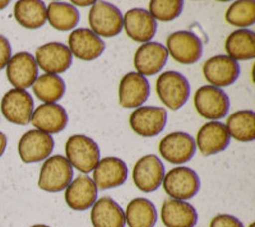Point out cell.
Masks as SVG:
<instances>
[{"label":"cell","mask_w":255,"mask_h":227,"mask_svg":"<svg viewBox=\"0 0 255 227\" xmlns=\"http://www.w3.org/2000/svg\"><path fill=\"white\" fill-rule=\"evenodd\" d=\"M156 91L163 105L171 110H179L190 96V85L181 73L168 70L157 78Z\"/></svg>","instance_id":"cell-1"},{"label":"cell","mask_w":255,"mask_h":227,"mask_svg":"<svg viewBox=\"0 0 255 227\" xmlns=\"http://www.w3.org/2000/svg\"><path fill=\"white\" fill-rule=\"evenodd\" d=\"M67 160L78 171L88 174L96 167L100 161V148L91 138L76 134L72 135L65 143Z\"/></svg>","instance_id":"cell-2"},{"label":"cell","mask_w":255,"mask_h":227,"mask_svg":"<svg viewBox=\"0 0 255 227\" xmlns=\"http://www.w3.org/2000/svg\"><path fill=\"white\" fill-rule=\"evenodd\" d=\"M91 31L101 37H115L123 29V14L108 1H95L88 13Z\"/></svg>","instance_id":"cell-3"},{"label":"cell","mask_w":255,"mask_h":227,"mask_svg":"<svg viewBox=\"0 0 255 227\" xmlns=\"http://www.w3.org/2000/svg\"><path fill=\"white\" fill-rule=\"evenodd\" d=\"M73 167L65 157L56 154L44 162L38 178V188L45 192L58 193L72 183Z\"/></svg>","instance_id":"cell-4"},{"label":"cell","mask_w":255,"mask_h":227,"mask_svg":"<svg viewBox=\"0 0 255 227\" xmlns=\"http://www.w3.org/2000/svg\"><path fill=\"white\" fill-rule=\"evenodd\" d=\"M163 189L172 199L188 201L200 189V179L194 170L179 166L171 169L163 178Z\"/></svg>","instance_id":"cell-5"},{"label":"cell","mask_w":255,"mask_h":227,"mask_svg":"<svg viewBox=\"0 0 255 227\" xmlns=\"http://www.w3.org/2000/svg\"><path fill=\"white\" fill-rule=\"evenodd\" d=\"M194 106L200 116L216 121L227 115L230 100L222 88L203 86L195 92Z\"/></svg>","instance_id":"cell-6"},{"label":"cell","mask_w":255,"mask_h":227,"mask_svg":"<svg viewBox=\"0 0 255 227\" xmlns=\"http://www.w3.org/2000/svg\"><path fill=\"white\" fill-rule=\"evenodd\" d=\"M168 55L181 64H194L202 58L203 44L197 35L189 31H177L171 33L166 41Z\"/></svg>","instance_id":"cell-7"},{"label":"cell","mask_w":255,"mask_h":227,"mask_svg":"<svg viewBox=\"0 0 255 227\" xmlns=\"http://www.w3.org/2000/svg\"><path fill=\"white\" fill-rule=\"evenodd\" d=\"M33 110V99L26 90L13 88L1 100L3 116L15 125H28Z\"/></svg>","instance_id":"cell-8"},{"label":"cell","mask_w":255,"mask_h":227,"mask_svg":"<svg viewBox=\"0 0 255 227\" xmlns=\"http://www.w3.org/2000/svg\"><path fill=\"white\" fill-rule=\"evenodd\" d=\"M159 153L167 162L174 165H183L194 157L197 152L194 138L184 131H175L167 134L159 142Z\"/></svg>","instance_id":"cell-9"},{"label":"cell","mask_w":255,"mask_h":227,"mask_svg":"<svg viewBox=\"0 0 255 227\" xmlns=\"http://www.w3.org/2000/svg\"><path fill=\"white\" fill-rule=\"evenodd\" d=\"M54 138L40 130H29L18 143V153L24 163H35L47 160L54 151Z\"/></svg>","instance_id":"cell-10"},{"label":"cell","mask_w":255,"mask_h":227,"mask_svg":"<svg viewBox=\"0 0 255 227\" xmlns=\"http://www.w3.org/2000/svg\"><path fill=\"white\" fill-rule=\"evenodd\" d=\"M130 126L138 135L152 138L165 129L167 111L158 106H140L130 115Z\"/></svg>","instance_id":"cell-11"},{"label":"cell","mask_w":255,"mask_h":227,"mask_svg":"<svg viewBox=\"0 0 255 227\" xmlns=\"http://www.w3.org/2000/svg\"><path fill=\"white\" fill-rule=\"evenodd\" d=\"M35 60L37 67L47 74H60L67 72L73 63V55L67 45L49 42L36 50Z\"/></svg>","instance_id":"cell-12"},{"label":"cell","mask_w":255,"mask_h":227,"mask_svg":"<svg viewBox=\"0 0 255 227\" xmlns=\"http://www.w3.org/2000/svg\"><path fill=\"white\" fill-rule=\"evenodd\" d=\"M165 178V166L156 154H147L136 161L133 169V181L135 187L145 193L158 189Z\"/></svg>","instance_id":"cell-13"},{"label":"cell","mask_w":255,"mask_h":227,"mask_svg":"<svg viewBox=\"0 0 255 227\" xmlns=\"http://www.w3.org/2000/svg\"><path fill=\"white\" fill-rule=\"evenodd\" d=\"M203 76L213 87H227L235 83L240 76L238 61L227 55H215L203 65Z\"/></svg>","instance_id":"cell-14"},{"label":"cell","mask_w":255,"mask_h":227,"mask_svg":"<svg viewBox=\"0 0 255 227\" xmlns=\"http://www.w3.org/2000/svg\"><path fill=\"white\" fill-rule=\"evenodd\" d=\"M8 81L18 90L31 87L38 77V67L35 56L27 51L13 55L6 65Z\"/></svg>","instance_id":"cell-15"},{"label":"cell","mask_w":255,"mask_h":227,"mask_svg":"<svg viewBox=\"0 0 255 227\" xmlns=\"http://www.w3.org/2000/svg\"><path fill=\"white\" fill-rule=\"evenodd\" d=\"M151 86L145 77L136 72L123 76L119 83V104L125 109L140 108L149 97Z\"/></svg>","instance_id":"cell-16"},{"label":"cell","mask_w":255,"mask_h":227,"mask_svg":"<svg viewBox=\"0 0 255 227\" xmlns=\"http://www.w3.org/2000/svg\"><path fill=\"white\" fill-rule=\"evenodd\" d=\"M123 27L128 37L142 44L151 42L157 32V22L148 10L142 8L128 10L123 17Z\"/></svg>","instance_id":"cell-17"},{"label":"cell","mask_w":255,"mask_h":227,"mask_svg":"<svg viewBox=\"0 0 255 227\" xmlns=\"http://www.w3.org/2000/svg\"><path fill=\"white\" fill-rule=\"evenodd\" d=\"M127 163L118 157H105L93 169L92 180L96 188L101 190L118 188L127 181Z\"/></svg>","instance_id":"cell-18"},{"label":"cell","mask_w":255,"mask_h":227,"mask_svg":"<svg viewBox=\"0 0 255 227\" xmlns=\"http://www.w3.org/2000/svg\"><path fill=\"white\" fill-rule=\"evenodd\" d=\"M168 53L159 42H147L139 46L134 56V67L140 76H154L159 73L166 65Z\"/></svg>","instance_id":"cell-19"},{"label":"cell","mask_w":255,"mask_h":227,"mask_svg":"<svg viewBox=\"0 0 255 227\" xmlns=\"http://www.w3.org/2000/svg\"><path fill=\"white\" fill-rule=\"evenodd\" d=\"M68 49L72 55L81 60L91 61L102 55L105 50V42L102 38L87 28H78L72 31L68 37Z\"/></svg>","instance_id":"cell-20"},{"label":"cell","mask_w":255,"mask_h":227,"mask_svg":"<svg viewBox=\"0 0 255 227\" xmlns=\"http://www.w3.org/2000/svg\"><path fill=\"white\" fill-rule=\"evenodd\" d=\"M31 122L36 130L50 135L58 134L67 126L68 114L59 104H42L33 110Z\"/></svg>","instance_id":"cell-21"},{"label":"cell","mask_w":255,"mask_h":227,"mask_svg":"<svg viewBox=\"0 0 255 227\" xmlns=\"http://www.w3.org/2000/svg\"><path fill=\"white\" fill-rule=\"evenodd\" d=\"M97 190L92 179L88 175L81 174L65 188L64 198L72 210L86 211L97 201Z\"/></svg>","instance_id":"cell-22"},{"label":"cell","mask_w":255,"mask_h":227,"mask_svg":"<svg viewBox=\"0 0 255 227\" xmlns=\"http://www.w3.org/2000/svg\"><path fill=\"white\" fill-rule=\"evenodd\" d=\"M230 144V135L225 124L209 121L199 129L195 146L203 156H212L225 151Z\"/></svg>","instance_id":"cell-23"},{"label":"cell","mask_w":255,"mask_h":227,"mask_svg":"<svg viewBox=\"0 0 255 227\" xmlns=\"http://www.w3.org/2000/svg\"><path fill=\"white\" fill-rule=\"evenodd\" d=\"M161 220L166 227H195L198 213L188 202L168 198L162 203Z\"/></svg>","instance_id":"cell-24"},{"label":"cell","mask_w":255,"mask_h":227,"mask_svg":"<svg viewBox=\"0 0 255 227\" xmlns=\"http://www.w3.org/2000/svg\"><path fill=\"white\" fill-rule=\"evenodd\" d=\"M93 227H125V213L110 197H102L95 202L91 210Z\"/></svg>","instance_id":"cell-25"},{"label":"cell","mask_w":255,"mask_h":227,"mask_svg":"<svg viewBox=\"0 0 255 227\" xmlns=\"http://www.w3.org/2000/svg\"><path fill=\"white\" fill-rule=\"evenodd\" d=\"M14 17L24 28H41L47 20L46 5L40 0H20L14 5Z\"/></svg>","instance_id":"cell-26"},{"label":"cell","mask_w":255,"mask_h":227,"mask_svg":"<svg viewBox=\"0 0 255 227\" xmlns=\"http://www.w3.org/2000/svg\"><path fill=\"white\" fill-rule=\"evenodd\" d=\"M227 56L238 60H249L255 56V33L250 29H238L225 41Z\"/></svg>","instance_id":"cell-27"},{"label":"cell","mask_w":255,"mask_h":227,"mask_svg":"<svg viewBox=\"0 0 255 227\" xmlns=\"http://www.w3.org/2000/svg\"><path fill=\"white\" fill-rule=\"evenodd\" d=\"M124 213L129 227H154L157 222L156 206L147 198H134Z\"/></svg>","instance_id":"cell-28"},{"label":"cell","mask_w":255,"mask_h":227,"mask_svg":"<svg viewBox=\"0 0 255 227\" xmlns=\"http://www.w3.org/2000/svg\"><path fill=\"white\" fill-rule=\"evenodd\" d=\"M226 130L230 138L239 142H253L255 139V113L240 110L227 117Z\"/></svg>","instance_id":"cell-29"},{"label":"cell","mask_w":255,"mask_h":227,"mask_svg":"<svg viewBox=\"0 0 255 227\" xmlns=\"http://www.w3.org/2000/svg\"><path fill=\"white\" fill-rule=\"evenodd\" d=\"M46 19L58 31H70L79 23V13L72 4L52 1L46 6Z\"/></svg>","instance_id":"cell-30"},{"label":"cell","mask_w":255,"mask_h":227,"mask_svg":"<svg viewBox=\"0 0 255 227\" xmlns=\"http://www.w3.org/2000/svg\"><path fill=\"white\" fill-rule=\"evenodd\" d=\"M33 94L44 104H56L65 94V82L56 74H42L32 85Z\"/></svg>","instance_id":"cell-31"},{"label":"cell","mask_w":255,"mask_h":227,"mask_svg":"<svg viewBox=\"0 0 255 227\" xmlns=\"http://www.w3.org/2000/svg\"><path fill=\"white\" fill-rule=\"evenodd\" d=\"M226 22L231 26L241 27V29H247V27L255 23V3L249 0L235 1L227 9Z\"/></svg>","instance_id":"cell-32"},{"label":"cell","mask_w":255,"mask_h":227,"mask_svg":"<svg viewBox=\"0 0 255 227\" xmlns=\"http://www.w3.org/2000/svg\"><path fill=\"white\" fill-rule=\"evenodd\" d=\"M183 9L184 1L181 0H152L149 3V14L156 22H171L181 14Z\"/></svg>","instance_id":"cell-33"},{"label":"cell","mask_w":255,"mask_h":227,"mask_svg":"<svg viewBox=\"0 0 255 227\" xmlns=\"http://www.w3.org/2000/svg\"><path fill=\"white\" fill-rule=\"evenodd\" d=\"M209 227H244L241 221L231 215H217L212 219Z\"/></svg>","instance_id":"cell-34"},{"label":"cell","mask_w":255,"mask_h":227,"mask_svg":"<svg viewBox=\"0 0 255 227\" xmlns=\"http://www.w3.org/2000/svg\"><path fill=\"white\" fill-rule=\"evenodd\" d=\"M12 58V46L5 36L0 35V70L8 65L9 60Z\"/></svg>","instance_id":"cell-35"},{"label":"cell","mask_w":255,"mask_h":227,"mask_svg":"<svg viewBox=\"0 0 255 227\" xmlns=\"http://www.w3.org/2000/svg\"><path fill=\"white\" fill-rule=\"evenodd\" d=\"M6 144H8V139H6V135L4 133L0 131V157L3 156L4 152L6 149Z\"/></svg>","instance_id":"cell-36"},{"label":"cell","mask_w":255,"mask_h":227,"mask_svg":"<svg viewBox=\"0 0 255 227\" xmlns=\"http://www.w3.org/2000/svg\"><path fill=\"white\" fill-rule=\"evenodd\" d=\"M73 6L74 5H78V6H92L93 4H95V1H92V0H88V1H72Z\"/></svg>","instance_id":"cell-37"},{"label":"cell","mask_w":255,"mask_h":227,"mask_svg":"<svg viewBox=\"0 0 255 227\" xmlns=\"http://www.w3.org/2000/svg\"><path fill=\"white\" fill-rule=\"evenodd\" d=\"M9 1L8 0H0V10H3V9H5L6 6L9 5Z\"/></svg>","instance_id":"cell-38"},{"label":"cell","mask_w":255,"mask_h":227,"mask_svg":"<svg viewBox=\"0 0 255 227\" xmlns=\"http://www.w3.org/2000/svg\"><path fill=\"white\" fill-rule=\"evenodd\" d=\"M31 227H50V226H47V225H33V226Z\"/></svg>","instance_id":"cell-39"},{"label":"cell","mask_w":255,"mask_h":227,"mask_svg":"<svg viewBox=\"0 0 255 227\" xmlns=\"http://www.w3.org/2000/svg\"><path fill=\"white\" fill-rule=\"evenodd\" d=\"M249 227H255V224H254V222H253V224H250V225H249Z\"/></svg>","instance_id":"cell-40"}]
</instances>
